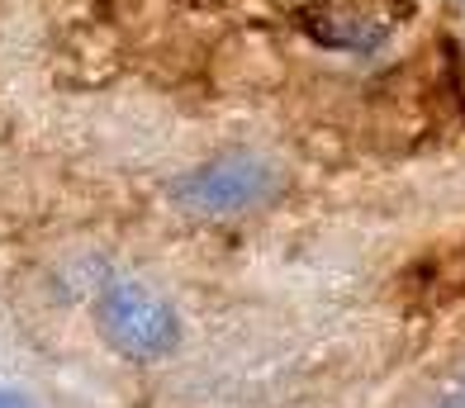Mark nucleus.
<instances>
[{
    "instance_id": "1",
    "label": "nucleus",
    "mask_w": 465,
    "mask_h": 408,
    "mask_svg": "<svg viewBox=\"0 0 465 408\" xmlns=\"http://www.w3.org/2000/svg\"><path fill=\"white\" fill-rule=\"evenodd\" d=\"M281 195V166L257 147H228L204 157L172 185V204L190 219H242Z\"/></svg>"
},
{
    "instance_id": "4",
    "label": "nucleus",
    "mask_w": 465,
    "mask_h": 408,
    "mask_svg": "<svg viewBox=\"0 0 465 408\" xmlns=\"http://www.w3.org/2000/svg\"><path fill=\"white\" fill-rule=\"evenodd\" d=\"M437 408H465V384H460V390H451L447 399H441Z\"/></svg>"
},
{
    "instance_id": "2",
    "label": "nucleus",
    "mask_w": 465,
    "mask_h": 408,
    "mask_svg": "<svg viewBox=\"0 0 465 408\" xmlns=\"http://www.w3.org/2000/svg\"><path fill=\"white\" fill-rule=\"evenodd\" d=\"M95 328L124 361L153 366L181 347V318L157 290L143 281H110L95 294Z\"/></svg>"
},
{
    "instance_id": "3",
    "label": "nucleus",
    "mask_w": 465,
    "mask_h": 408,
    "mask_svg": "<svg viewBox=\"0 0 465 408\" xmlns=\"http://www.w3.org/2000/svg\"><path fill=\"white\" fill-rule=\"evenodd\" d=\"M0 408H34L25 394H15V390H0Z\"/></svg>"
}]
</instances>
